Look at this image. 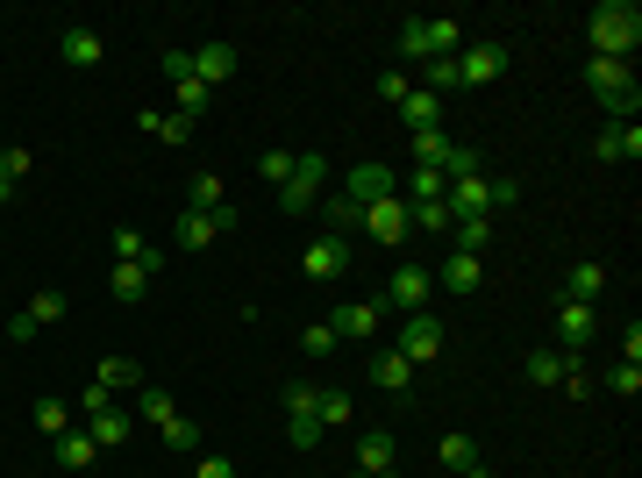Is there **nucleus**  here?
<instances>
[{
  "instance_id": "35",
  "label": "nucleus",
  "mask_w": 642,
  "mask_h": 478,
  "mask_svg": "<svg viewBox=\"0 0 642 478\" xmlns=\"http://www.w3.org/2000/svg\"><path fill=\"white\" fill-rule=\"evenodd\" d=\"M450 151H457V143H450V129H422V137H414V157H422V165H450Z\"/></svg>"
},
{
  "instance_id": "30",
  "label": "nucleus",
  "mask_w": 642,
  "mask_h": 478,
  "mask_svg": "<svg viewBox=\"0 0 642 478\" xmlns=\"http://www.w3.org/2000/svg\"><path fill=\"white\" fill-rule=\"evenodd\" d=\"M29 422H36V428H43V436H51V443H57V436H65V428H72V408H65V400H57V393H43V400H36V414H29Z\"/></svg>"
},
{
  "instance_id": "25",
  "label": "nucleus",
  "mask_w": 642,
  "mask_h": 478,
  "mask_svg": "<svg viewBox=\"0 0 642 478\" xmlns=\"http://www.w3.org/2000/svg\"><path fill=\"white\" fill-rule=\"evenodd\" d=\"M372 378H378V393H407V386H414V364H407L400 350H378V358H372Z\"/></svg>"
},
{
  "instance_id": "32",
  "label": "nucleus",
  "mask_w": 642,
  "mask_h": 478,
  "mask_svg": "<svg viewBox=\"0 0 642 478\" xmlns=\"http://www.w3.org/2000/svg\"><path fill=\"white\" fill-rule=\"evenodd\" d=\"M321 215H329V236H343V243H350V229H364V207L343 201V193H336L329 207H321Z\"/></svg>"
},
{
  "instance_id": "33",
  "label": "nucleus",
  "mask_w": 642,
  "mask_h": 478,
  "mask_svg": "<svg viewBox=\"0 0 642 478\" xmlns=\"http://www.w3.org/2000/svg\"><path fill=\"white\" fill-rule=\"evenodd\" d=\"M171 243H179V250H207V243H215V222H207V215H179Z\"/></svg>"
},
{
  "instance_id": "55",
  "label": "nucleus",
  "mask_w": 642,
  "mask_h": 478,
  "mask_svg": "<svg viewBox=\"0 0 642 478\" xmlns=\"http://www.w3.org/2000/svg\"><path fill=\"white\" fill-rule=\"evenodd\" d=\"M8 201H15V186H8V179H0V207H8Z\"/></svg>"
},
{
  "instance_id": "40",
  "label": "nucleus",
  "mask_w": 642,
  "mask_h": 478,
  "mask_svg": "<svg viewBox=\"0 0 642 478\" xmlns=\"http://www.w3.org/2000/svg\"><path fill=\"white\" fill-rule=\"evenodd\" d=\"M442 186H450V179H442L436 165H414V179H407V193H414V201H442Z\"/></svg>"
},
{
  "instance_id": "31",
  "label": "nucleus",
  "mask_w": 642,
  "mask_h": 478,
  "mask_svg": "<svg viewBox=\"0 0 642 478\" xmlns=\"http://www.w3.org/2000/svg\"><path fill=\"white\" fill-rule=\"evenodd\" d=\"M171 93H179V115H193V121H207V107H215V86H201V79H179Z\"/></svg>"
},
{
  "instance_id": "18",
  "label": "nucleus",
  "mask_w": 642,
  "mask_h": 478,
  "mask_svg": "<svg viewBox=\"0 0 642 478\" xmlns=\"http://www.w3.org/2000/svg\"><path fill=\"white\" fill-rule=\"evenodd\" d=\"M592 151L607 157V165H621V157H628V165H635V157H642V129H635V121H607V129H600V143H592Z\"/></svg>"
},
{
  "instance_id": "24",
  "label": "nucleus",
  "mask_w": 642,
  "mask_h": 478,
  "mask_svg": "<svg viewBox=\"0 0 642 478\" xmlns=\"http://www.w3.org/2000/svg\"><path fill=\"white\" fill-rule=\"evenodd\" d=\"M93 457H101V443H93L86 428H65V436H57V464H65V471H93Z\"/></svg>"
},
{
  "instance_id": "12",
  "label": "nucleus",
  "mask_w": 642,
  "mask_h": 478,
  "mask_svg": "<svg viewBox=\"0 0 642 478\" xmlns=\"http://www.w3.org/2000/svg\"><path fill=\"white\" fill-rule=\"evenodd\" d=\"M300 264H307V279L336 286V279L350 272V243H343V236H321V243H307V257H300Z\"/></svg>"
},
{
  "instance_id": "36",
  "label": "nucleus",
  "mask_w": 642,
  "mask_h": 478,
  "mask_svg": "<svg viewBox=\"0 0 642 478\" xmlns=\"http://www.w3.org/2000/svg\"><path fill=\"white\" fill-rule=\"evenodd\" d=\"M157 137H165L171 151H179V143H193V137H201V121H193V115H179V107H171V115H157Z\"/></svg>"
},
{
  "instance_id": "10",
  "label": "nucleus",
  "mask_w": 642,
  "mask_h": 478,
  "mask_svg": "<svg viewBox=\"0 0 642 478\" xmlns=\"http://www.w3.org/2000/svg\"><path fill=\"white\" fill-rule=\"evenodd\" d=\"M357 471L400 478V443H393V428H364V436H357Z\"/></svg>"
},
{
  "instance_id": "1",
  "label": "nucleus",
  "mask_w": 642,
  "mask_h": 478,
  "mask_svg": "<svg viewBox=\"0 0 642 478\" xmlns=\"http://www.w3.org/2000/svg\"><path fill=\"white\" fill-rule=\"evenodd\" d=\"M586 36H592V57H614V65H628L642 43V8L635 0H600L586 15Z\"/></svg>"
},
{
  "instance_id": "8",
  "label": "nucleus",
  "mask_w": 642,
  "mask_h": 478,
  "mask_svg": "<svg viewBox=\"0 0 642 478\" xmlns=\"http://www.w3.org/2000/svg\"><path fill=\"white\" fill-rule=\"evenodd\" d=\"M364 229H372V236L386 243V250H400V243L414 236V222H407V201H400V193H386V201H372V207H364Z\"/></svg>"
},
{
  "instance_id": "26",
  "label": "nucleus",
  "mask_w": 642,
  "mask_h": 478,
  "mask_svg": "<svg viewBox=\"0 0 642 478\" xmlns=\"http://www.w3.org/2000/svg\"><path fill=\"white\" fill-rule=\"evenodd\" d=\"M522 372H528V378H536V386H557V378H564V372H572V358H564L557 343H550V350H528V358H522Z\"/></svg>"
},
{
  "instance_id": "17",
  "label": "nucleus",
  "mask_w": 642,
  "mask_h": 478,
  "mask_svg": "<svg viewBox=\"0 0 642 478\" xmlns=\"http://www.w3.org/2000/svg\"><path fill=\"white\" fill-rule=\"evenodd\" d=\"M600 293H607V264H600V257H578V264H572V279H564V300L592 308Z\"/></svg>"
},
{
  "instance_id": "56",
  "label": "nucleus",
  "mask_w": 642,
  "mask_h": 478,
  "mask_svg": "<svg viewBox=\"0 0 642 478\" xmlns=\"http://www.w3.org/2000/svg\"><path fill=\"white\" fill-rule=\"evenodd\" d=\"M350 478H372V471H350Z\"/></svg>"
},
{
  "instance_id": "45",
  "label": "nucleus",
  "mask_w": 642,
  "mask_h": 478,
  "mask_svg": "<svg viewBox=\"0 0 642 478\" xmlns=\"http://www.w3.org/2000/svg\"><path fill=\"white\" fill-rule=\"evenodd\" d=\"M428 93H457V57H428Z\"/></svg>"
},
{
  "instance_id": "44",
  "label": "nucleus",
  "mask_w": 642,
  "mask_h": 478,
  "mask_svg": "<svg viewBox=\"0 0 642 478\" xmlns=\"http://www.w3.org/2000/svg\"><path fill=\"white\" fill-rule=\"evenodd\" d=\"M400 57L428 65V36H422V22H400Z\"/></svg>"
},
{
  "instance_id": "39",
  "label": "nucleus",
  "mask_w": 642,
  "mask_h": 478,
  "mask_svg": "<svg viewBox=\"0 0 642 478\" xmlns=\"http://www.w3.org/2000/svg\"><path fill=\"white\" fill-rule=\"evenodd\" d=\"M436 457L450 464V471H472V464H478V450H472V436H442V443H436Z\"/></svg>"
},
{
  "instance_id": "19",
  "label": "nucleus",
  "mask_w": 642,
  "mask_h": 478,
  "mask_svg": "<svg viewBox=\"0 0 642 478\" xmlns=\"http://www.w3.org/2000/svg\"><path fill=\"white\" fill-rule=\"evenodd\" d=\"M400 121L414 129V137H422V129H442V93H428V86H414V93L400 101Z\"/></svg>"
},
{
  "instance_id": "41",
  "label": "nucleus",
  "mask_w": 642,
  "mask_h": 478,
  "mask_svg": "<svg viewBox=\"0 0 642 478\" xmlns=\"http://www.w3.org/2000/svg\"><path fill=\"white\" fill-rule=\"evenodd\" d=\"M607 393L635 400V393H642V364H607Z\"/></svg>"
},
{
  "instance_id": "50",
  "label": "nucleus",
  "mask_w": 642,
  "mask_h": 478,
  "mask_svg": "<svg viewBox=\"0 0 642 478\" xmlns=\"http://www.w3.org/2000/svg\"><path fill=\"white\" fill-rule=\"evenodd\" d=\"M557 386H564V393H572V400H586V393H592V378H586V372H578V358H572V372H564V378H557Z\"/></svg>"
},
{
  "instance_id": "38",
  "label": "nucleus",
  "mask_w": 642,
  "mask_h": 478,
  "mask_svg": "<svg viewBox=\"0 0 642 478\" xmlns=\"http://www.w3.org/2000/svg\"><path fill=\"white\" fill-rule=\"evenodd\" d=\"M314 414H321V428H329V422H350V393H343V386H321V400H314Z\"/></svg>"
},
{
  "instance_id": "43",
  "label": "nucleus",
  "mask_w": 642,
  "mask_h": 478,
  "mask_svg": "<svg viewBox=\"0 0 642 478\" xmlns=\"http://www.w3.org/2000/svg\"><path fill=\"white\" fill-rule=\"evenodd\" d=\"M36 171V157L22 151V143H8V151H0V179H8V186H15V179H29Z\"/></svg>"
},
{
  "instance_id": "21",
  "label": "nucleus",
  "mask_w": 642,
  "mask_h": 478,
  "mask_svg": "<svg viewBox=\"0 0 642 478\" xmlns=\"http://www.w3.org/2000/svg\"><path fill=\"white\" fill-rule=\"evenodd\" d=\"M93 386H107V393H136V386H143V364H136V358H101V364H93Z\"/></svg>"
},
{
  "instance_id": "29",
  "label": "nucleus",
  "mask_w": 642,
  "mask_h": 478,
  "mask_svg": "<svg viewBox=\"0 0 642 478\" xmlns=\"http://www.w3.org/2000/svg\"><path fill=\"white\" fill-rule=\"evenodd\" d=\"M486 243H492V215H457V250L478 257Z\"/></svg>"
},
{
  "instance_id": "14",
  "label": "nucleus",
  "mask_w": 642,
  "mask_h": 478,
  "mask_svg": "<svg viewBox=\"0 0 642 478\" xmlns=\"http://www.w3.org/2000/svg\"><path fill=\"white\" fill-rule=\"evenodd\" d=\"M57 51H65V65L72 72H93L107 57V43H101V29H86V22H72L65 36H57Z\"/></svg>"
},
{
  "instance_id": "37",
  "label": "nucleus",
  "mask_w": 642,
  "mask_h": 478,
  "mask_svg": "<svg viewBox=\"0 0 642 478\" xmlns=\"http://www.w3.org/2000/svg\"><path fill=\"white\" fill-rule=\"evenodd\" d=\"M300 350H307L314 364H321V358H336V328H329V322H307V328H300Z\"/></svg>"
},
{
  "instance_id": "2",
  "label": "nucleus",
  "mask_w": 642,
  "mask_h": 478,
  "mask_svg": "<svg viewBox=\"0 0 642 478\" xmlns=\"http://www.w3.org/2000/svg\"><path fill=\"white\" fill-rule=\"evenodd\" d=\"M136 408H143V422L165 436V450H201V422H187V414L171 408L165 386H151V378H143V386H136Z\"/></svg>"
},
{
  "instance_id": "9",
  "label": "nucleus",
  "mask_w": 642,
  "mask_h": 478,
  "mask_svg": "<svg viewBox=\"0 0 642 478\" xmlns=\"http://www.w3.org/2000/svg\"><path fill=\"white\" fill-rule=\"evenodd\" d=\"M378 322H386V300H350V308L329 314V328H336V343H372Z\"/></svg>"
},
{
  "instance_id": "49",
  "label": "nucleus",
  "mask_w": 642,
  "mask_h": 478,
  "mask_svg": "<svg viewBox=\"0 0 642 478\" xmlns=\"http://www.w3.org/2000/svg\"><path fill=\"white\" fill-rule=\"evenodd\" d=\"M165 72H171V86L193 79V51H179V43H171V51H165Z\"/></svg>"
},
{
  "instance_id": "3",
  "label": "nucleus",
  "mask_w": 642,
  "mask_h": 478,
  "mask_svg": "<svg viewBox=\"0 0 642 478\" xmlns=\"http://www.w3.org/2000/svg\"><path fill=\"white\" fill-rule=\"evenodd\" d=\"M586 79H592V93H600V107H607V121H635L642 86H635V72H628V65H614V57H592Z\"/></svg>"
},
{
  "instance_id": "48",
  "label": "nucleus",
  "mask_w": 642,
  "mask_h": 478,
  "mask_svg": "<svg viewBox=\"0 0 642 478\" xmlns=\"http://www.w3.org/2000/svg\"><path fill=\"white\" fill-rule=\"evenodd\" d=\"M514 201H522V179H492V215H508Z\"/></svg>"
},
{
  "instance_id": "13",
  "label": "nucleus",
  "mask_w": 642,
  "mask_h": 478,
  "mask_svg": "<svg viewBox=\"0 0 642 478\" xmlns=\"http://www.w3.org/2000/svg\"><path fill=\"white\" fill-rule=\"evenodd\" d=\"M386 193H400V179H393L386 165H357L350 179H343V201H357V207H372V201H386Z\"/></svg>"
},
{
  "instance_id": "52",
  "label": "nucleus",
  "mask_w": 642,
  "mask_h": 478,
  "mask_svg": "<svg viewBox=\"0 0 642 478\" xmlns=\"http://www.w3.org/2000/svg\"><path fill=\"white\" fill-rule=\"evenodd\" d=\"M79 408H86V414H101V408H115V393H107V386H86Z\"/></svg>"
},
{
  "instance_id": "42",
  "label": "nucleus",
  "mask_w": 642,
  "mask_h": 478,
  "mask_svg": "<svg viewBox=\"0 0 642 478\" xmlns=\"http://www.w3.org/2000/svg\"><path fill=\"white\" fill-rule=\"evenodd\" d=\"M293 165H300V157H286V151H265V157H257L265 186H286V179H293Z\"/></svg>"
},
{
  "instance_id": "7",
  "label": "nucleus",
  "mask_w": 642,
  "mask_h": 478,
  "mask_svg": "<svg viewBox=\"0 0 642 478\" xmlns=\"http://www.w3.org/2000/svg\"><path fill=\"white\" fill-rule=\"evenodd\" d=\"M428 293H436V279H428L422 264H393V279H386V308L422 314V308H428Z\"/></svg>"
},
{
  "instance_id": "11",
  "label": "nucleus",
  "mask_w": 642,
  "mask_h": 478,
  "mask_svg": "<svg viewBox=\"0 0 642 478\" xmlns=\"http://www.w3.org/2000/svg\"><path fill=\"white\" fill-rule=\"evenodd\" d=\"M321 179H329V165H321V157H300V165H293V179L279 186V207H286V215H307V207H314V193H321Z\"/></svg>"
},
{
  "instance_id": "22",
  "label": "nucleus",
  "mask_w": 642,
  "mask_h": 478,
  "mask_svg": "<svg viewBox=\"0 0 642 478\" xmlns=\"http://www.w3.org/2000/svg\"><path fill=\"white\" fill-rule=\"evenodd\" d=\"M229 72H236V51H229V43H201V51H193V79L201 86H221Z\"/></svg>"
},
{
  "instance_id": "16",
  "label": "nucleus",
  "mask_w": 642,
  "mask_h": 478,
  "mask_svg": "<svg viewBox=\"0 0 642 478\" xmlns=\"http://www.w3.org/2000/svg\"><path fill=\"white\" fill-rule=\"evenodd\" d=\"M592 343V308H578V300H557V350L564 358H578Z\"/></svg>"
},
{
  "instance_id": "46",
  "label": "nucleus",
  "mask_w": 642,
  "mask_h": 478,
  "mask_svg": "<svg viewBox=\"0 0 642 478\" xmlns=\"http://www.w3.org/2000/svg\"><path fill=\"white\" fill-rule=\"evenodd\" d=\"M143 250H151V243H143V229H115V264H136Z\"/></svg>"
},
{
  "instance_id": "20",
  "label": "nucleus",
  "mask_w": 642,
  "mask_h": 478,
  "mask_svg": "<svg viewBox=\"0 0 642 478\" xmlns=\"http://www.w3.org/2000/svg\"><path fill=\"white\" fill-rule=\"evenodd\" d=\"M86 422H93V428H86V436H93V443H101V450H121V443H129V436H136V422H129V414H121V408H101V414H86Z\"/></svg>"
},
{
  "instance_id": "28",
  "label": "nucleus",
  "mask_w": 642,
  "mask_h": 478,
  "mask_svg": "<svg viewBox=\"0 0 642 478\" xmlns=\"http://www.w3.org/2000/svg\"><path fill=\"white\" fill-rule=\"evenodd\" d=\"M65 308H72L65 293H57V286H43V293H29V308H22V314H29L36 328H51V322H65Z\"/></svg>"
},
{
  "instance_id": "51",
  "label": "nucleus",
  "mask_w": 642,
  "mask_h": 478,
  "mask_svg": "<svg viewBox=\"0 0 642 478\" xmlns=\"http://www.w3.org/2000/svg\"><path fill=\"white\" fill-rule=\"evenodd\" d=\"M207 222H215V236H236V222H243V215H236V201H229V207H215Z\"/></svg>"
},
{
  "instance_id": "5",
  "label": "nucleus",
  "mask_w": 642,
  "mask_h": 478,
  "mask_svg": "<svg viewBox=\"0 0 642 478\" xmlns=\"http://www.w3.org/2000/svg\"><path fill=\"white\" fill-rule=\"evenodd\" d=\"M508 43H464L457 51V86H492L500 72H508Z\"/></svg>"
},
{
  "instance_id": "27",
  "label": "nucleus",
  "mask_w": 642,
  "mask_h": 478,
  "mask_svg": "<svg viewBox=\"0 0 642 478\" xmlns=\"http://www.w3.org/2000/svg\"><path fill=\"white\" fill-rule=\"evenodd\" d=\"M107 293H115V300H143V293H151V272H143V264H115V272H107Z\"/></svg>"
},
{
  "instance_id": "15",
  "label": "nucleus",
  "mask_w": 642,
  "mask_h": 478,
  "mask_svg": "<svg viewBox=\"0 0 642 478\" xmlns=\"http://www.w3.org/2000/svg\"><path fill=\"white\" fill-rule=\"evenodd\" d=\"M436 286L464 300V293H478V286H486V264H478V257H464V250H450V257H442V272H436Z\"/></svg>"
},
{
  "instance_id": "54",
  "label": "nucleus",
  "mask_w": 642,
  "mask_h": 478,
  "mask_svg": "<svg viewBox=\"0 0 642 478\" xmlns=\"http://www.w3.org/2000/svg\"><path fill=\"white\" fill-rule=\"evenodd\" d=\"M457 478H492V471H486V464H472V471H457Z\"/></svg>"
},
{
  "instance_id": "34",
  "label": "nucleus",
  "mask_w": 642,
  "mask_h": 478,
  "mask_svg": "<svg viewBox=\"0 0 642 478\" xmlns=\"http://www.w3.org/2000/svg\"><path fill=\"white\" fill-rule=\"evenodd\" d=\"M422 36H428V57H457L464 51V29H457V22H422Z\"/></svg>"
},
{
  "instance_id": "47",
  "label": "nucleus",
  "mask_w": 642,
  "mask_h": 478,
  "mask_svg": "<svg viewBox=\"0 0 642 478\" xmlns=\"http://www.w3.org/2000/svg\"><path fill=\"white\" fill-rule=\"evenodd\" d=\"M407 93H414V79H407V72H386V79H378V101H386V107H400Z\"/></svg>"
},
{
  "instance_id": "53",
  "label": "nucleus",
  "mask_w": 642,
  "mask_h": 478,
  "mask_svg": "<svg viewBox=\"0 0 642 478\" xmlns=\"http://www.w3.org/2000/svg\"><path fill=\"white\" fill-rule=\"evenodd\" d=\"M193 478H236V471H229V457H201V471H193Z\"/></svg>"
},
{
  "instance_id": "23",
  "label": "nucleus",
  "mask_w": 642,
  "mask_h": 478,
  "mask_svg": "<svg viewBox=\"0 0 642 478\" xmlns=\"http://www.w3.org/2000/svg\"><path fill=\"white\" fill-rule=\"evenodd\" d=\"M215 207H229V186H221V171H193V186H187V215H215Z\"/></svg>"
},
{
  "instance_id": "6",
  "label": "nucleus",
  "mask_w": 642,
  "mask_h": 478,
  "mask_svg": "<svg viewBox=\"0 0 642 478\" xmlns=\"http://www.w3.org/2000/svg\"><path fill=\"white\" fill-rule=\"evenodd\" d=\"M393 350H400V358L407 364H428V358H442V322H436V314H407V322H400V343H393Z\"/></svg>"
},
{
  "instance_id": "4",
  "label": "nucleus",
  "mask_w": 642,
  "mask_h": 478,
  "mask_svg": "<svg viewBox=\"0 0 642 478\" xmlns=\"http://www.w3.org/2000/svg\"><path fill=\"white\" fill-rule=\"evenodd\" d=\"M314 400H321V386H307V378H293V386H286V436H293V450H314L321 443Z\"/></svg>"
}]
</instances>
